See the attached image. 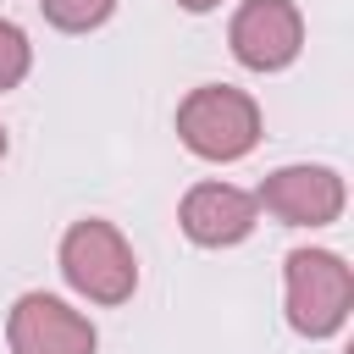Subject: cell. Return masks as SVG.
Returning <instances> with one entry per match:
<instances>
[{"instance_id":"obj_1","label":"cell","mask_w":354,"mask_h":354,"mask_svg":"<svg viewBox=\"0 0 354 354\" xmlns=\"http://www.w3.org/2000/svg\"><path fill=\"white\" fill-rule=\"evenodd\" d=\"M177 138L199 160H243L260 144V105L243 88L205 83L177 105Z\"/></svg>"},{"instance_id":"obj_6","label":"cell","mask_w":354,"mask_h":354,"mask_svg":"<svg viewBox=\"0 0 354 354\" xmlns=\"http://www.w3.org/2000/svg\"><path fill=\"white\" fill-rule=\"evenodd\" d=\"M343 199L348 194H343V177L332 166H282L254 194V205L288 227H326L343 216Z\"/></svg>"},{"instance_id":"obj_2","label":"cell","mask_w":354,"mask_h":354,"mask_svg":"<svg viewBox=\"0 0 354 354\" xmlns=\"http://www.w3.org/2000/svg\"><path fill=\"white\" fill-rule=\"evenodd\" d=\"M288 326L304 337H332L354 304V271L332 249H293L288 254Z\"/></svg>"},{"instance_id":"obj_4","label":"cell","mask_w":354,"mask_h":354,"mask_svg":"<svg viewBox=\"0 0 354 354\" xmlns=\"http://www.w3.org/2000/svg\"><path fill=\"white\" fill-rule=\"evenodd\" d=\"M227 39L249 72H282L304 44V17L293 0H243Z\"/></svg>"},{"instance_id":"obj_11","label":"cell","mask_w":354,"mask_h":354,"mask_svg":"<svg viewBox=\"0 0 354 354\" xmlns=\"http://www.w3.org/2000/svg\"><path fill=\"white\" fill-rule=\"evenodd\" d=\"M0 155H6V127H0Z\"/></svg>"},{"instance_id":"obj_9","label":"cell","mask_w":354,"mask_h":354,"mask_svg":"<svg viewBox=\"0 0 354 354\" xmlns=\"http://www.w3.org/2000/svg\"><path fill=\"white\" fill-rule=\"evenodd\" d=\"M33 66V44L17 22H0V88H17Z\"/></svg>"},{"instance_id":"obj_10","label":"cell","mask_w":354,"mask_h":354,"mask_svg":"<svg viewBox=\"0 0 354 354\" xmlns=\"http://www.w3.org/2000/svg\"><path fill=\"white\" fill-rule=\"evenodd\" d=\"M183 11H210V6H221V0H177Z\"/></svg>"},{"instance_id":"obj_5","label":"cell","mask_w":354,"mask_h":354,"mask_svg":"<svg viewBox=\"0 0 354 354\" xmlns=\"http://www.w3.org/2000/svg\"><path fill=\"white\" fill-rule=\"evenodd\" d=\"M6 343H11V354H94L100 337H94L88 315L61 304L55 293H22L11 304Z\"/></svg>"},{"instance_id":"obj_7","label":"cell","mask_w":354,"mask_h":354,"mask_svg":"<svg viewBox=\"0 0 354 354\" xmlns=\"http://www.w3.org/2000/svg\"><path fill=\"white\" fill-rule=\"evenodd\" d=\"M254 216H260L254 194H243V188H232V183H199V188L183 194V210H177L183 232H188L194 243H205V249L243 243V238L254 232Z\"/></svg>"},{"instance_id":"obj_3","label":"cell","mask_w":354,"mask_h":354,"mask_svg":"<svg viewBox=\"0 0 354 354\" xmlns=\"http://www.w3.org/2000/svg\"><path fill=\"white\" fill-rule=\"evenodd\" d=\"M61 277L94 304H122L138 288V260L111 221H77L61 238Z\"/></svg>"},{"instance_id":"obj_8","label":"cell","mask_w":354,"mask_h":354,"mask_svg":"<svg viewBox=\"0 0 354 354\" xmlns=\"http://www.w3.org/2000/svg\"><path fill=\"white\" fill-rule=\"evenodd\" d=\"M39 6H44V22H55L61 33H88L116 11V0H39Z\"/></svg>"}]
</instances>
